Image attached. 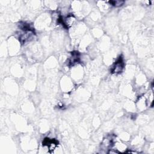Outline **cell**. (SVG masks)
I'll use <instances>...</instances> for the list:
<instances>
[{"label":"cell","instance_id":"cell-1","mask_svg":"<svg viewBox=\"0 0 154 154\" xmlns=\"http://www.w3.org/2000/svg\"><path fill=\"white\" fill-rule=\"evenodd\" d=\"M125 66L123 59L122 56H120L117 61L113 64L111 72L112 73H120L122 72Z\"/></svg>","mask_w":154,"mask_h":154},{"label":"cell","instance_id":"cell-2","mask_svg":"<svg viewBox=\"0 0 154 154\" xmlns=\"http://www.w3.org/2000/svg\"><path fill=\"white\" fill-rule=\"evenodd\" d=\"M58 142L55 139L45 138L43 141V145L46 146L49 150H54L57 146Z\"/></svg>","mask_w":154,"mask_h":154},{"label":"cell","instance_id":"cell-3","mask_svg":"<svg viewBox=\"0 0 154 154\" xmlns=\"http://www.w3.org/2000/svg\"><path fill=\"white\" fill-rule=\"evenodd\" d=\"M79 61V53L77 51H73L72 52V56L69 60L68 66H73L75 63H77Z\"/></svg>","mask_w":154,"mask_h":154},{"label":"cell","instance_id":"cell-4","mask_svg":"<svg viewBox=\"0 0 154 154\" xmlns=\"http://www.w3.org/2000/svg\"><path fill=\"white\" fill-rule=\"evenodd\" d=\"M111 5L115 7H120L123 5L125 1H110L108 2Z\"/></svg>","mask_w":154,"mask_h":154}]
</instances>
